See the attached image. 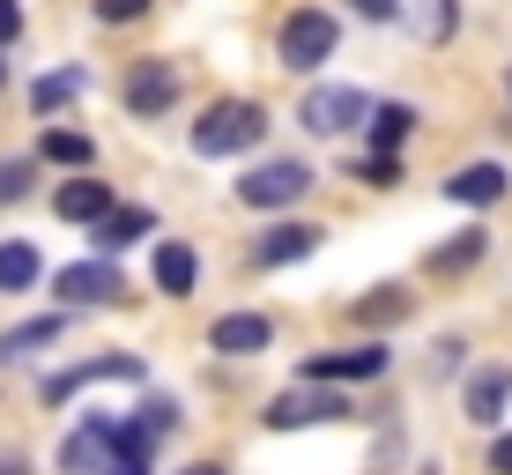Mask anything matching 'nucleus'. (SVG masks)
Masks as SVG:
<instances>
[{
	"label": "nucleus",
	"instance_id": "obj_12",
	"mask_svg": "<svg viewBox=\"0 0 512 475\" xmlns=\"http://www.w3.org/2000/svg\"><path fill=\"white\" fill-rule=\"evenodd\" d=\"M104 461H112V416H90V424L60 446V468L67 475H97Z\"/></svg>",
	"mask_w": 512,
	"mask_h": 475
},
{
	"label": "nucleus",
	"instance_id": "obj_25",
	"mask_svg": "<svg viewBox=\"0 0 512 475\" xmlns=\"http://www.w3.org/2000/svg\"><path fill=\"white\" fill-rule=\"evenodd\" d=\"M475 260H483V231H461L453 245L431 253V275H461V268H475Z\"/></svg>",
	"mask_w": 512,
	"mask_h": 475
},
{
	"label": "nucleus",
	"instance_id": "obj_24",
	"mask_svg": "<svg viewBox=\"0 0 512 475\" xmlns=\"http://www.w3.org/2000/svg\"><path fill=\"white\" fill-rule=\"evenodd\" d=\"M38 156H45V164H90L97 142H90V134H75V127H52L38 142Z\"/></svg>",
	"mask_w": 512,
	"mask_h": 475
},
{
	"label": "nucleus",
	"instance_id": "obj_33",
	"mask_svg": "<svg viewBox=\"0 0 512 475\" xmlns=\"http://www.w3.org/2000/svg\"><path fill=\"white\" fill-rule=\"evenodd\" d=\"M179 475H223L216 461H193V468H179Z\"/></svg>",
	"mask_w": 512,
	"mask_h": 475
},
{
	"label": "nucleus",
	"instance_id": "obj_32",
	"mask_svg": "<svg viewBox=\"0 0 512 475\" xmlns=\"http://www.w3.org/2000/svg\"><path fill=\"white\" fill-rule=\"evenodd\" d=\"M15 30H23V8H15V0H0V45H8Z\"/></svg>",
	"mask_w": 512,
	"mask_h": 475
},
{
	"label": "nucleus",
	"instance_id": "obj_15",
	"mask_svg": "<svg viewBox=\"0 0 512 475\" xmlns=\"http://www.w3.org/2000/svg\"><path fill=\"white\" fill-rule=\"evenodd\" d=\"M82 90H90V75H82V67H52V75H38V82H30V112H38V119H52L60 104H75Z\"/></svg>",
	"mask_w": 512,
	"mask_h": 475
},
{
	"label": "nucleus",
	"instance_id": "obj_35",
	"mask_svg": "<svg viewBox=\"0 0 512 475\" xmlns=\"http://www.w3.org/2000/svg\"><path fill=\"white\" fill-rule=\"evenodd\" d=\"M104 475H149V468H104Z\"/></svg>",
	"mask_w": 512,
	"mask_h": 475
},
{
	"label": "nucleus",
	"instance_id": "obj_21",
	"mask_svg": "<svg viewBox=\"0 0 512 475\" xmlns=\"http://www.w3.org/2000/svg\"><path fill=\"white\" fill-rule=\"evenodd\" d=\"M364 127H372V149H379V156H394V149L416 134V104H372V119H364Z\"/></svg>",
	"mask_w": 512,
	"mask_h": 475
},
{
	"label": "nucleus",
	"instance_id": "obj_4",
	"mask_svg": "<svg viewBox=\"0 0 512 475\" xmlns=\"http://www.w3.org/2000/svg\"><path fill=\"white\" fill-rule=\"evenodd\" d=\"M305 193H312V164L305 156H268V164H253L238 179L245 208H290V201H305Z\"/></svg>",
	"mask_w": 512,
	"mask_h": 475
},
{
	"label": "nucleus",
	"instance_id": "obj_9",
	"mask_svg": "<svg viewBox=\"0 0 512 475\" xmlns=\"http://www.w3.org/2000/svg\"><path fill=\"white\" fill-rule=\"evenodd\" d=\"M97 379H141V357L112 349V357H90V364H75V372H52L45 401H67V394H82V386H97Z\"/></svg>",
	"mask_w": 512,
	"mask_h": 475
},
{
	"label": "nucleus",
	"instance_id": "obj_19",
	"mask_svg": "<svg viewBox=\"0 0 512 475\" xmlns=\"http://www.w3.org/2000/svg\"><path fill=\"white\" fill-rule=\"evenodd\" d=\"M446 201H468V208L505 201V171H498V164H468V171H453V179H446Z\"/></svg>",
	"mask_w": 512,
	"mask_h": 475
},
{
	"label": "nucleus",
	"instance_id": "obj_7",
	"mask_svg": "<svg viewBox=\"0 0 512 475\" xmlns=\"http://www.w3.org/2000/svg\"><path fill=\"white\" fill-rule=\"evenodd\" d=\"M52 297H67V305H127V283H119L112 260H75V268L52 275Z\"/></svg>",
	"mask_w": 512,
	"mask_h": 475
},
{
	"label": "nucleus",
	"instance_id": "obj_3",
	"mask_svg": "<svg viewBox=\"0 0 512 475\" xmlns=\"http://www.w3.org/2000/svg\"><path fill=\"white\" fill-rule=\"evenodd\" d=\"M364 119H372V97L349 90V82H320V90H305V104H297V127L320 134V142H334V134H349V127H364Z\"/></svg>",
	"mask_w": 512,
	"mask_h": 475
},
{
	"label": "nucleus",
	"instance_id": "obj_30",
	"mask_svg": "<svg viewBox=\"0 0 512 475\" xmlns=\"http://www.w3.org/2000/svg\"><path fill=\"white\" fill-rule=\"evenodd\" d=\"M349 8H357V15H364V23H394V15H401V8H394V0H349Z\"/></svg>",
	"mask_w": 512,
	"mask_h": 475
},
{
	"label": "nucleus",
	"instance_id": "obj_26",
	"mask_svg": "<svg viewBox=\"0 0 512 475\" xmlns=\"http://www.w3.org/2000/svg\"><path fill=\"white\" fill-rule=\"evenodd\" d=\"M141 431H149V438H164V431H179V401H171V394H149V401H141Z\"/></svg>",
	"mask_w": 512,
	"mask_h": 475
},
{
	"label": "nucleus",
	"instance_id": "obj_8",
	"mask_svg": "<svg viewBox=\"0 0 512 475\" xmlns=\"http://www.w3.org/2000/svg\"><path fill=\"white\" fill-rule=\"evenodd\" d=\"M179 104V67L171 60H134L127 67V112L134 119H164Z\"/></svg>",
	"mask_w": 512,
	"mask_h": 475
},
{
	"label": "nucleus",
	"instance_id": "obj_11",
	"mask_svg": "<svg viewBox=\"0 0 512 475\" xmlns=\"http://www.w3.org/2000/svg\"><path fill=\"white\" fill-rule=\"evenodd\" d=\"M268 320H260V312H223L216 327H208V349H216V357H260V349H268Z\"/></svg>",
	"mask_w": 512,
	"mask_h": 475
},
{
	"label": "nucleus",
	"instance_id": "obj_6",
	"mask_svg": "<svg viewBox=\"0 0 512 475\" xmlns=\"http://www.w3.org/2000/svg\"><path fill=\"white\" fill-rule=\"evenodd\" d=\"M386 372V342H357V349H320L305 357V386H357Z\"/></svg>",
	"mask_w": 512,
	"mask_h": 475
},
{
	"label": "nucleus",
	"instance_id": "obj_29",
	"mask_svg": "<svg viewBox=\"0 0 512 475\" xmlns=\"http://www.w3.org/2000/svg\"><path fill=\"white\" fill-rule=\"evenodd\" d=\"M357 179H364V186H394V179H401V164H394V156H364Z\"/></svg>",
	"mask_w": 512,
	"mask_h": 475
},
{
	"label": "nucleus",
	"instance_id": "obj_17",
	"mask_svg": "<svg viewBox=\"0 0 512 475\" xmlns=\"http://www.w3.org/2000/svg\"><path fill=\"white\" fill-rule=\"evenodd\" d=\"M349 312H357L364 327H401V320H409V312H416V297L401 290V283H379V290H364V297H357V305H349Z\"/></svg>",
	"mask_w": 512,
	"mask_h": 475
},
{
	"label": "nucleus",
	"instance_id": "obj_34",
	"mask_svg": "<svg viewBox=\"0 0 512 475\" xmlns=\"http://www.w3.org/2000/svg\"><path fill=\"white\" fill-rule=\"evenodd\" d=\"M0 475H30V468H23V461H0Z\"/></svg>",
	"mask_w": 512,
	"mask_h": 475
},
{
	"label": "nucleus",
	"instance_id": "obj_20",
	"mask_svg": "<svg viewBox=\"0 0 512 475\" xmlns=\"http://www.w3.org/2000/svg\"><path fill=\"white\" fill-rule=\"evenodd\" d=\"M60 312H45V320H23V327H8V334H0V357H38V349H52V342H60Z\"/></svg>",
	"mask_w": 512,
	"mask_h": 475
},
{
	"label": "nucleus",
	"instance_id": "obj_27",
	"mask_svg": "<svg viewBox=\"0 0 512 475\" xmlns=\"http://www.w3.org/2000/svg\"><path fill=\"white\" fill-rule=\"evenodd\" d=\"M30 193V156H8L0 164V201H23Z\"/></svg>",
	"mask_w": 512,
	"mask_h": 475
},
{
	"label": "nucleus",
	"instance_id": "obj_16",
	"mask_svg": "<svg viewBox=\"0 0 512 475\" xmlns=\"http://www.w3.org/2000/svg\"><path fill=\"white\" fill-rule=\"evenodd\" d=\"M156 231V216L149 208H112V216L97 223V260H112V253H127L134 238H149Z\"/></svg>",
	"mask_w": 512,
	"mask_h": 475
},
{
	"label": "nucleus",
	"instance_id": "obj_10",
	"mask_svg": "<svg viewBox=\"0 0 512 475\" xmlns=\"http://www.w3.org/2000/svg\"><path fill=\"white\" fill-rule=\"evenodd\" d=\"M320 253V223H275V231H260L253 260L260 268H290V260H312Z\"/></svg>",
	"mask_w": 512,
	"mask_h": 475
},
{
	"label": "nucleus",
	"instance_id": "obj_14",
	"mask_svg": "<svg viewBox=\"0 0 512 475\" xmlns=\"http://www.w3.org/2000/svg\"><path fill=\"white\" fill-rule=\"evenodd\" d=\"M52 208H60L67 223H104L119 201H112V186H104V179H67L60 193H52Z\"/></svg>",
	"mask_w": 512,
	"mask_h": 475
},
{
	"label": "nucleus",
	"instance_id": "obj_31",
	"mask_svg": "<svg viewBox=\"0 0 512 475\" xmlns=\"http://www.w3.org/2000/svg\"><path fill=\"white\" fill-rule=\"evenodd\" d=\"M490 475H512V431L490 438Z\"/></svg>",
	"mask_w": 512,
	"mask_h": 475
},
{
	"label": "nucleus",
	"instance_id": "obj_23",
	"mask_svg": "<svg viewBox=\"0 0 512 475\" xmlns=\"http://www.w3.org/2000/svg\"><path fill=\"white\" fill-rule=\"evenodd\" d=\"M156 290H164V297H186L193 290V253H186L179 238L156 245Z\"/></svg>",
	"mask_w": 512,
	"mask_h": 475
},
{
	"label": "nucleus",
	"instance_id": "obj_18",
	"mask_svg": "<svg viewBox=\"0 0 512 475\" xmlns=\"http://www.w3.org/2000/svg\"><path fill=\"white\" fill-rule=\"evenodd\" d=\"M401 15H409V30L423 45H446L453 23H461V0H401Z\"/></svg>",
	"mask_w": 512,
	"mask_h": 475
},
{
	"label": "nucleus",
	"instance_id": "obj_2",
	"mask_svg": "<svg viewBox=\"0 0 512 475\" xmlns=\"http://www.w3.org/2000/svg\"><path fill=\"white\" fill-rule=\"evenodd\" d=\"M334 38H342V30H334L327 8H297L290 23L275 30V60L290 67V75H312L320 60H334Z\"/></svg>",
	"mask_w": 512,
	"mask_h": 475
},
{
	"label": "nucleus",
	"instance_id": "obj_28",
	"mask_svg": "<svg viewBox=\"0 0 512 475\" xmlns=\"http://www.w3.org/2000/svg\"><path fill=\"white\" fill-rule=\"evenodd\" d=\"M149 0H97V23H141Z\"/></svg>",
	"mask_w": 512,
	"mask_h": 475
},
{
	"label": "nucleus",
	"instance_id": "obj_1",
	"mask_svg": "<svg viewBox=\"0 0 512 475\" xmlns=\"http://www.w3.org/2000/svg\"><path fill=\"white\" fill-rule=\"evenodd\" d=\"M260 142H268V112L245 104V97L208 104V112L193 119V156H245V149H260Z\"/></svg>",
	"mask_w": 512,
	"mask_h": 475
},
{
	"label": "nucleus",
	"instance_id": "obj_5",
	"mask_svg": "<svg viewBox=\"0 0 512 475\" xmlns=\"http://www.w3.org/2000/svg\"><path fill=\"white\" fill-rule=\"evenodd\" d=\"M349 394H334V386H297V394H275L268 401V431H312V424H342Z\"/></svg>",
	"mask_w": 512,
	"mask_h": 475
},
{
	"label": "nucleus",
	"instance_id": "obj_13",
	"mask_svg": "<svg viewBox=\"0 0 512 475\" xmlns=\"http://www.w3.org/2000/svg\"><path fill=\"white\" fill-rule=\"evenodd\" d=\"M505 401H512V364H483L468 379V424H498Z\"/></svg>",
	"mask_w": 512,
	"mask_h": 475
},
{
	"label": "nucleus",
	"instance_id": "obj_36",
	"mask_svg": "<svg viewBox=\"0 0 512 475\" xmlns=\"http://www.w3.org/2000/svg\"><path fill=\"white\" fill-rule=\"evenodd\" d=\"M505 97H512V75H505ZM505 134H512V119H505Z\"/></svg>",
	"mask_w": 512,
	"mask_h": 475
},
{
	"label": "nucleus",
	"instance_id": "obj_22",
	"mask_svg": "<svg viewBox=\"0 0 512 475\" xmlns=\"http://www.w3.org/2000/svg\"><path fill=\"white\" fill-rule=\"evenodd\" d=\"M38 275H45V260H38V245H30V238L0 245V290H30Z\"/></svg>",
	"mask_w": 512,
	"mask_h": 475
}]
</instances>
